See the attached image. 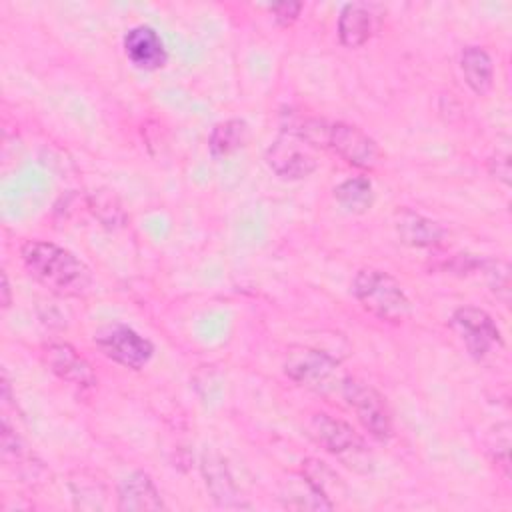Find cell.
<instances>
[{"label":"cell","mask_w":512,"mask_h":512,"mask_svg":"<svg viewBox=\"0 0 512 512\" xmlns=\"http://www.w3.org/2000/svg\"><path fill=\"white\" fill-rule=\"evenodd\" d=\"M374 34V16L364 4H346L338 16V38L346 48L366 44Z\"/></svg>","instance_id":"15"},{"label":"cell","mask_w":512,"mask_h":512,"mask_svg":"<svg viewBox=\"0 0 512 512\" xmlns=\"http://www.w3.org/2000/svg\"><path fill=\"white\" fill-rule=\"evenodd\" d=\"M302 476L312 484V488L318 494H322L334 506H336V502L332 498L346 494V488H344L340 476L326 462H322L318 458H306L302 462Z\"/></svg>","instance_id":"21"},{"label":"cell","mask_w":512,"mask_h":512,"mask_svg":"<svg viewBox=\"0 0 512 512\" xmlns=\"http://www.w3.org/2000/svg\"><path fill=\"white\" fill-rule=\"evenodd\" d=\"M308 428L316 442L340 458L346 466L360 470V464H364L368 470V448L362 436L348 422L320 412L312 416Z\"/></svg>","instance_id":"4"},{"label":"cell","mask_w":512,"mask_h":512,"mask_svg":"<svg viewBox=\"0 0 512 512\" xmlns=\"http://www.w3.org/2000/svg\"><path fill=\"white\" fill-rule=\"evenodd\" d=\"M302 8H304L302 2H280V4L270 6V12L274 14V20L280 26H290V24H294L298 20Z\"/></svg>","instance_id":"24"},{"label":"cell","mask_w":512,"mask_h":512,"mask_svg":"<svg viewBox=\"0 0 512 512\" xmlns=\"http://www.w3.org/2000/svg\"><path fill=\"white\" fill-rule=\"evenodd\" d=\"M126 58L140 70H158L166 64L168 52L160 34L146 24H138L124 34Z\"/></svg>","instance_id":"12"},{"label":"cell","mask_w":512,"mask_h":512,"mask_svg":"<svg viewBox=\"0 0 512 512\" xmlns=\"http://www.w3.org/2000/svg\"><path fill=\"white\" fill-rule=\"evenodd\" d=\"M2 458L4 464L24 480L36 478L38 472L44 470L36 454L22 442V438L8 426L6 420L2 424Z\"/></svg>","instance_id":"17"},{"label":"cell","mask_w":512,"mask_h":512,"mask_svg":"<svg viewBox=\"0 0 512 512\" xmlns=\"http://www.w3.org/2000/svg\"><path fill=\"white\" fill-rule=\"evenodd\" d=\"M20 258L26 272L56 296L80 298L92 288L90 268L76 254L54 242L26 240L20 248Z\"/></svg>","instance_id":"1"},{"label":"cell","mask_w":512,"mask_h":512,"mask_svg":"<svg viewBox=\"0 0 512 512\" xmlns=\"http://www.w3.org/2000/svg\"><path fill=\"white\" fill-rule=\"evenodd\" d=\"M490 172L508 186L510 184V160H508V154H496L490 160Z\"/></svg>","instance_id":"25"},{"label":"cell","mask_w":512,"mask_h":512,"mask_svg":"<svg viewBox=\"0 0 512 512\" xmlns=\"http://www.w3.org/2000/svg\"><path fill=\"white\" fill-rule=\"evenodd\" d=\"M480 268L484 272V278L488 282V288L494 292L496 298H500L504 304L510 302V268L502 260H482Z\"/></svg>","instance_id":"23"},{"label":"cell","mask_w":512,"mask_h":512,"mask_svg":"<svg viewBox=\"0 0 512 512\" xmlns=\"http://www.w3.org/2000/svg\"><path fill=\"white\" fill-rule=\"evenodd\" d=\"M284 374L294 384L320 394L332 392L336 388L340 390L346 378L342 374L340 362L334 356L308 346H294L288 352L284 360Z\"/></svg>","instance_id":"3"},{"label":"cell","mask_w":512,"mask_h":512,"mask_svg":"<svg viewBox=\"0 0 512 512\" xmlns=\"http://www.w3.org/2000/svg\"><path fill=\"white\" fill-rule=\"evenodd\" d=\"M42 358L48 370L70 386L84 390L94 388L98 384V378L88 360L66 342H52L44 346Z\"/></svg>","instance_id":"11"},{"label":"cell","mask_w":512,"mask_h":512,"mask_svg":"<svg viewBox=\"0 0 512 512\" xmlns=\"http://www.w3.org/2000/svg\"><path fill=\"white\" fill-rule=\"evenodd\" d=\"M96 348L112 362L140 370L154 356V344L126 324H108L94 334Z\"/></svg>","instance_id":"9"},{"label":"cell","mask_w":512,"mask_h":512,"mask_svg":"<svg viewBox=\"0 0 512 512\" xmlns=\"http://www.w3.org/2000/svg\"><path fill=\"white\" fill-rule=\"evenodd\" d=\"M88 206H90L92 214L100 220V224L110 230L122 228L126 224V212L112 190H106V188L94 190L88 196Z\"/></svg>","instance_id":"22"},{"label":"cell","mask_w":512,"mask_h":512,"mask_svg":"<svg viewBox=\"0 0 512 512\" xmlns=\"http://www.w3.org/2000/svg\"><path fill=\"white\" fill-rule=\"evenodd\" d=\"M394 228L398 238L412 248H432L438 246L444 238V228L438 222L414 210L398 212Z\"/></svg>","instance_id":"14"},{"label":"cell","mask_w":512,"mask_h":512,"mask_svg":"<svg viewBox=\"0 0 512 512\" xmlns=\"http://www.w3.org/2000/svg\"><path fill=\"white\" fill-rule=\"evenodd\" d=\"M200 472L206 484V490L210 492V498L220 506V508H248L250 504L244 500L240 494L226 460L222 454L214 448H206L200 456Z\"/></svg>","instance_id":"10"},{"label":"cell","mask_w":512,"mask_h":512,"mask_svg":"<svg viewBox=\"0 0 512 512\" xmlns=\"http://www.w3.org/2000/svg\"><path fill=\"white\" fill-rule=\"evenodd\" d=\"M340 392L348 406L354 410L362 428L372 438H376L378 442H386L392 436V414L388 410L384 396L378 390H374L366 382L346 376L340 386Z\"/></svg>","instance_id":"6"},{"label":"cell","mask_w":512,"mask_h":512,"mask_svg":"<svg viewBox=\"0 0 512 512\" xmlns=\"http://www.w3.org/2000/svg\"><path fill=\"white\" fill-rule=\"evenodd\" d=\"M12 304V298H10V282H8V274L2 272V306L8 308Z\"/></svg>","instance_id":"26"},{"label":"cell","mask_w":512,"mask_h":512,"mask_svg":"<svg viewBox=\"0 0 512 512\" xmlns=\"http://www.w3.org/2000/svg\"><path fill=\"white\" fill-rule=\"evenodd\" d=\"M320 148L334 150L348 164L372 170L380 162L378 144L360 128L346 122H322Z\"/></svg>","instance_id":"8"},{"label":"cell","mask_w":512,"mask_h":512,"mask_svg":"<svg viewBox=\"0 0 512 512\" xmlns=\"http://www.w3.org/2000/svg\"><path fill=\"white\" fill-rule=\"evenodd\" d=\"M374 186L366 176L346 178L334 188V200L348 214H364L374 204Z\"/></svg>","instance_id":"19"},{"label":"cell","mask_w":512,"mask_h":512,"mask_svg":"<svg viewBox=\"0 0 512 512\" xmlns=\"http://www.w3.org/2000/svg\"><path fill=\"white\" fill-rule=\"evenodd\" d=\"M116 498V508L122 512H154L166 508L154 480L142 470H134L120 480Z\"/></svg>","instance_id":"13"},{"label":"cell","mask_w":512,"mask_h":512,"mask_svg":"<svg viewBox=\"0 0 512 512\" xmlns=\"http://www.w3.org/2000/svg\"><path fill=\"white\" fill-rule=\"evenodd\" d=\"M450 326L474 360L488 358L502 346V332L494 318L478 306H460L450 316Z\"/></svg>","instance_id":"5"},{"label":"cell","mask_w":512,"mask_h":512,"mask_svg":"<svg viewBox=\"0 0 512 512\" xmlns=\"http://www.w3.org/2000/svg\"><path fill=\"white\" fill-rule=\"evenodd\" d=\"M268 168L282 180H302L318 168L314 148L294 128H284L264 156Z\"/></svg>","instance_id":"7"},{"label":"cell","mask_w":512,"mask_h":512,"mask_svg":"<svg viewBox=\"0 0 512 512\" xmlns=\"http://www.w3.org/2000/svg\"><path fill=\"white\" fill-rule=\"evenodd\" d=\"M250 140V128L242 118H228L210 130L208 150L214 158H226L242 150Z\"/></svg>","instance_id":"18"},{"label":"cell","mask_w":512,"mask_h":512,"mask_svg":"<svg viewBox=\"0 0 512 512\" xmlns=\"http://www.w3.org/2000/svg\"><path fill=\"white\" fill-rule=\"evenodd\" d=\"M352 294L358 304L384 322L400 324L412 314V304L400 282L384 270L362 268L352 280Z\"/></svg>","instance_id":"2"},{"label":"cell","mask_w":512,"mask_h":512,"mask_svg":"<svg viewBox=\"0 0 512 512\" xmlns=\"http://www.w3.org/2000/svg\"><path fill=\"white\" fill-rule=\"evenodd\" d=\"M282 504L292 510H332L334 504L318 494L312 484L300 474L298 478H290L280 496Z\"/></svg>","instance_id":"20"},{"label":"cell","mask_w":512,"mask_h":512,"mask_svg":"<svg viewBox=\"0 0 512 512\" xmlns=\"http://www.w3.org/2000/svg\"><path fill=\"white\" fill-rule=\"evenodd\" d=\"M460 70L468 88L484 96L494 86V62L482 46H466L460 54Z\"/></svg>","instance_id":"16"}]
</instances>
